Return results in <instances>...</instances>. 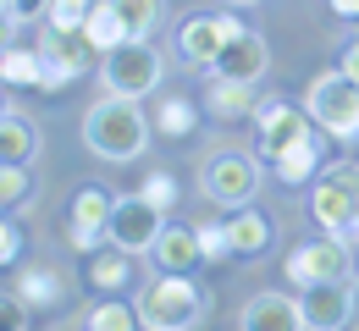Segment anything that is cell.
<instances>
[{"mask_svg": "<svg viewBox=\"0 0 359 331\" xmlns=\"http://www.w3.org/2000/svg\"><path fill=\"white\" fill-rule=\"evenodd\" d=\"M0 89H45V55H39V45L0 50Z\"/></svg>", "mask_w": 359, "mask_h": 331, "instance_id": "obj_18", "label": "cell"}, {"mask_svg": "<svg viewBox=\"0 0 359 331\" xmlns=\"http://www.w3.org/2000/svg\"><path fill=\"white\" fill-rule=\"evenodd\" d=\"M315 139V122L310 111H299V105H282V99H260V111H255V143H260V160H282L287 149H299V143Z\"/></svg>", "mask_w": 359, "mask_h": 331, "instance_id": "obj_7", "label": "cell"}, {"mask_svg": "<svg viewBox=\"0 0 359 331\" xmlns=\"http://www.w3.org/2000/svg\"><path fill=\"white\" fill-rule=\"evenodd\" d=\"M28 193H34L28 166H6V160H0V210H17V204H28Z\"/></svg>", "mask_w": 359, "mask_h": 331, "instance_id": "obj_27", "label": "cell"}, {"mask_svg": "<svg viewBox=\"0 0 359 331\" xmlns=\"http://www.w3.org/2000/svg\"><path fill=\"white\" fill-rule=\"evenodd\" d=\"M17 293L28 298V309H50V304H61V276L50 265H22L17 271Z\"/></svg>", "mask_w": 359, "mask_h": 331, "instance_id": "obj_23", "label": "cell"}, {"mask_svg": "<svg viewBox=\"0 0 359 331\" xmlns=\"http://www.w3.org/2000/svg\"><path fill=\"white\" fill-rule=\"evenodd\" d=\"M348 265H354L348 237L326 232V237H315V243H304V248L287 254V282L299 287V293L315 287V282H348Z\"/></svg>", "mask_w": 359, "mask_h": 331, "instance_id": "obj_8", "label": "cell"}, {"mask_svg": "<svg viewBox=\"0 0 359 331\" xmlns=\"http://www.w3.org/2000/svg\"><path fill=\"white\" fill-rule=\"evenodd\" d=\"M34 155H39V127H34L28 116H11V111H6V116H0V160H6V166H28Z\"/></svg>", "mask_w": 359, "mask_h": 331, "instance_id": "obj_20", "label": "cell"}, {"mask_svg": "<svg viewBox=\"0 0 359 331\" xmlns=\"http://www.w3.org/2000/svg\"><path fill=\"white\" fill-rule=\"evenodd\" d=\"M105 6L128 22L133 39H149V34L161 28V11H166V0H105Z\"/></svg>", "mask_w": 359, "mask_h": 331, "instance_id": "obj_25", "label": "cell"}, {"mask_svg": "<svg viewBox=\"0 0 359 331\" xmlns=\"http://www.w3.org/2000/svg\"><path fill=\"white\" fill-rule=\"evenodd\" d=\"M111 204H116V199L100 188V183L78 188V193H72V227H94V232H105V227H111ZM105 237H111V232H105Z\"/></svg>", "mask_w": 359, "mask_h": 331, "instance_id": "obj_22", "label": "cell"}, {"mask_svg": "<svg viewBox=\"0 0 359 331\" xmlns=\"http://www.w3.org/2000/svg\"><path fill=\"white\" fill-rule=\"evenodd\" d=\"M304 111L320 133H332L337 143L359 139V83L343 78V72H320L304 94Z\"/></svg>", "mask_w": 359, "mask_h": 331, "instance_id": "obj_3", "label": "cell"}, {"mask_svg": "<svg viewBox=\"0 0 359 331\" xmlns=\"http://www.w3.org/2000/svg\"><path fill=\"white\" fill-rule=\"evenodd\" d=\"M310 210L320 221V232L348 237V227H359V160H337L315 177Z\"/></svg>", "mask_w": 359, "mask_h": 331, "instance_id": "obj_5", "label": "cell"}, {"mask_svg": "<svg viewBox=\"0 0 359 331\" xmlns=\"http://www.w3.org/2000/svg\"><path fill=\"white\" fill-rule=\"evenodd\" d=\"M161 72H166V61H161V50L149 45V39H128L122 50L100 55V78H105V89L116 99L155 94V89H161Z\"/></svg>", "mask_w": 359, "mask_h": 331, "instance_id": "obj_4", "label": "cell"}, {"mask_svg": "<svg viewBox=\"0 0 359 331\" xmlns=\"http://www.w3.org/2000/svg\"><path fill=\"white\" fill-rule=\"evenodd\" d=\"M199 248H205V260H226L232 254V227L226 221H205L199 227Z\"/></svg>", "mask_w": 359, "mask_h": 331, "instance_id": "obj_30", "label": "cell"}, {"mask_svg": "<svg viewBox=\"0 0 359 331\" xmlns=\"http://www.w3.org/2000/svg\"><path fill=\"white\" fill-rule=\"evenodd\" d=\"M271 66V55H266V39L255 34V28H243L238 39H226V50L216 55V78H232V83H255L260 72Z\"/></svg>", "mask_w": 359, "mask_h": 331, "instance_id": "obj_13", "label": "cell"}, {"mask_svg": "<svg viewBox=\"0 0 359 331\" xmlns=\"http://www.w3.org/2000/svg\"><path fill=\"white\" fill-rule=\"evenodd\" d=\"M138 326L144 331H194L205 321V293L194 287V276H149L138 287Z\"/></svg>", "mask_w": 359, "mask_h": 331, "instance_id": "obj_2", "label": "cell"}, {"mask_svg": "<svg viewBox=\"0 0 359 331\" xmlns=\"http://www.w3.org/2000/svg\"><path fill=\"white\" fill-rule=\"evenodd\" d=\"M111 243L116 248H128V254H149L155 248V237L166 232V210L155 204V199H144V193H128V199H116L111 204Z\"/></svg>", "mask_w": 359, "mask_h": 331, "instance_id": "obj_9", "label": "cell"}, {"mask_svg": "<svg viewBox=\"0 0 359 331\" xmlns=\"http://www.w3.org/2000/svg\"><path fill=\"white\" fill-rule=\"evenodd\" d=\"M89 11H94V0H50V28H83L89 22Z\"/></svg>", "mask_w": 359, "mask_h": 331, "instance_id": "obj_29", "label": "cell"}, {"mask_svg": "<svg viewBox=\"0 0 359 331\" xmlns=\"http://www.w3.org/2000/svg\"><path fill=\"white\" fill-rule=\"evenodd\" d=\"M133 260L138 254H128V248H94L89 254V287H100L105 298H116V293H128L133 287Z\"/></svg>", "mask_w": 359, "mask_h": 331, "instance_id": "obj_16", "label": "cell"}, {"mask_svg": "<svg viewBox=\"0 0 359 331\" xmlns=\"http://www.w3.org/2000/svg\"><path fill=\"white\" fill-rule=\"evenodd\" d=\"M138 193H144V199H155L161 210H172V204H177V177H172V171H149Z\"/></svg>", "mask_w": 359, "mask_h": 331, "instance_id": "obj_32", "label": "cell"}, {"mask_svg": "<svg viewBox=\"0 0 359 331\" xmlns=\"http://www.w3.org/2000/svg\"><path fill=\"white\" fill-rule=\"evenodd\" d=\"M238 6H260V0H238Z\"/></svg>", "mask_w": 359, "mask_h": 331, "instance_id": "obj_40", "label": "cell"}, {"mask_svg": "<svg viewBox=\"0 0 359 331\" xmlns=\"http://www.w3.org/2000/svg\"><path fill=\"white\" fill-rule=\"evenodd\" d=\"M39 55H45V61H61V66H72V72H89L100 50L89 45L83 28H45V34H39Z\"/></svg>", "mask_w": 359, "mask_h": 331, "instance_id": "obj_15", "label": "cell"}, {"mask_svg": "<svg viewBox=\"0 0 359 331\" xmlns=\"http://www.w3.org/2000/svg\"><path fill=\"white\" fill-rule=\"evenodd\" d=\"M155 265L166 271V276H194L199 265H205V248H199V227H166V232L155 237Z\"/></svg>", "mask_w": 359, "mask_h": 331, "instance_id": "obj_14", "label": "cell"}, {"mask_svg": "<svg viewBox=\"0 0 359 331\" xmlns=\"http://www.w3.org/2000/svg\"><path fill=\"white\" fill-rule=\"evenodd\" d=\"M205 111H210L216 122H243V116H255V111H260V99H255V83L210 78V89H205Z\"/></svg>", "mask_w": 359, "mask_h": 331, "instance_id": "obj_17", "label": "cell"}, {"mask_svg": "<svg viewBox=\"0 0 359 331\" xmlns=\"http://www.w3.org/2000/svg\"><path fill=\"white\" fill-rule=\"evenodd\" d=\"M22 260V232L11 227V216L0 210V265H17Z\"/></svg>", "mask_w": 359, "mask_h": 331, "instance_id": "obj_33", "label": "cell"}, {"mask_svg": "<svg viewBox=\"0 0 359 331\" xmlns=\"http://www.w3.org/2000/svg\"><path fill=\"white\" fill-rule=\"evenodd\" d=\"M72 78H78L72 66H61V61H45V89H67Z\"/></svg>", "mask_w": 359, "mask_h": 331, "instance_id": "obj_36", "label": "cell"}, {"mask_svg": "<svg viewBox=\"0 0 359 331\" xmlns=\"http://www.w3.org/2000/svg\"><path fill=\"white\" fill-rule=\"evenodd\" d=\"M0 116H6V105H0Z\"/></svg>", "mask_w": 359, "mask_h": 331, "instance_id": "obj_41", "label": "cell"}, {"mask_svg": "<svg viewBox=\"0 0 359 331\" xmlns=\"http://www.w3.org/2000/svg\"><path fill=\"white\" fill-rule=\"evenodd\" d=\"M326 6H332L343 22H359V0H326Z\"/></svg>", "mask_w": 359, "mask_h": 331, "instance_id": "obj_38", "label": "cell"}, {"mask_svg": "<svg viewBox=\"0 0 359 331\" xmlns=\"http://www.w3.org/2000/svg\"><path fill=\"white\" fill-rule=\"evenodd\" d=\"M83 34H89V45L100 50V55H111V50H122L133 34H128V22L105 6V0H94V11H89V22H83Z\"/></svg>", "mask_w": 359, "mask_h": 331, "instance_id": "obj_21", "label": "cell"}, {"mask_svg": "<svg viewBox=\"0 0 359 331\" xmlns=\"http://www.w3.org/2000/svg\"><path fill=\"white\" fill-rule=\"evenodd\" d=\"M28 298L22 293H0V331H28Z\"/></svg>", "mask_w": 359, "mask_h": 331, "instance_id": "obj_31", "label": "cell"}, {"mask_svg": "<svg viewBox=\"0 0 359 331\" xmlns=\"http://www.w3.org/2000/svg\"><path fill=\"white\" fill-rule=\"evenodd\" d=\"M67 243H72L78 254H94V248L105 243V232H94V227H67Z\"/></svg>", "mask_w": 359, "mask_h": 331, "instance_id": "obj_34", "label": "cell"}, {"mask_svg": "<svg viewBox=\"0 0 359 331\" xmlns=\"http://www.w3.org/2000/svg\"><path fill=\"white\" fill-rule=\"evenodd\" d=\"M83 143H89L100 160H138L144 149H149V116L138 111V99H100L89 105V116H83Z\"/></svg>", "mask_w": 359, "mask_h": 331, "instance_id": "obj_1", "label": "cell"}, {"mask_svg": "<svg viewBox=\"0 0 359 331\" xmlns=\"http://www.w3.org/2000/svg\"><path fill=\"white\" fill-rule=\"evenodd\" d=\"M354 331H359V321H354Z\"/></svg>", "mask_w": 359, "mask_h": 331, "instance_id": "obj_42", "label": "cell"}, {"mask_svg": "<svg viewBox=\"0 0 359 331\" xmlns=\"http://www.w3.org/2000/svg\"><path fill=\"white\" fill-rule=\"evenodd\" d=\"M243 22L238 17H194L177 28V55L188 66H216V55L226 50V39H238Z\"/></svg>", "mask_w": 359, "mask_h": 331, "instance_id": "obj_10", "label": "cell"}, {"mask_svg": "<svg viewBox=\"0 0 359 331\" xmlns=\"http://www.w3.org/2000/svg\"><path fill=\"white\" fill-rule=\"evenodd\" d=\"M83 331H144V326H138V309H133V304L105 298V304H94L89 315H83Z\"/></svg>", "mask_w": 359, "mask_h": 331, "instance_id": "obj_26", "label": "cell"}, {"mask_svg": "<svg viewBox=\"0 0 359 331\" xmlns=\"http://www.w3.org/2000/svg\"><path fill=\"white\" fill-rule=\"evenodd\" d=\"M199 183H205V199H210V204H222V210H243V204H255V193H260V166H255V155L222 149V155L205 160Z\"/></svg>", "mask_w": 359, "mask_h": 331, "instance_id": "obj_6", "label": "cell"}, {"mask_svg": "<svg viewBox=\"0 0 359 331\" xmlns=\"http://www.w3.org/2000/svg\"><path fill=\"white\" fill-rule=\"evenodd\" d=\"M304 326L310 331H343L354 326V293H348V282H315L304 287Z\"/></svg>", "mask_w": 359, "mask_h": 331, "instance_id": "obj_11", "label": "cell"}, {"mask_svg": "<svg viewBox=\"0 0 359 331\" xmlns=\"http://www.w3.org/2000/svg\"><path fill=\"white\" fill-rule=\"evenodd\" d=\"M50 11V0H17V22H22V17H45Z\"/></svg>", "mask_w": 359, "mask_h": 331, "instance_id": "obj_37", "label": "cell"}, {"mask_svg": "<svg viewBox=\"0 0 359 331\" xmlns=\"http://www.w3.org/2000/svg\"><path fill=\"white\" fill-rule=\"evenodd\" d=\"M226 227H232V254H243V260H255V254H266V248H271V237H276V227H271V216H260V210H249V204H243V210H238V216H232Z\"/></svg>", "mask_w": 359, "mask_h": 331, "instance_id": "obj_19", "label": "cell"}, {"mask_svg": "<svg viewBox=\"0 0 359 331\" xmlns=\"http://www.w3.org/2000/svg\"><path fill=\"white\" fill-rule=\"evenodd\" d=\"M337 72L359 83V39H348V45H343V55H337Z\"/></svg>", "mask_w": 359, "mask_h": 331, "instance_id": "obj_35", "label": "cell"}, {"mask_svg": "<svg viewBox=\"0 0 359 331\" xmlns=\"http://www.w3.org/2000/svg\"><path fill=\"white\" fill-rule=\"evenodd\" d=\"M243 331H310L304 326V304L293 293H255L243 304Z\"/></svg>", "mask_w": 359, "mask_h": 331, "instance_id": "obj_12", "label": "cell"}, {"mask_svg": "<svg viewBox=\"0 0 359 331\" xmlns=\"http://www.w3.org/2000/svg\"><path fill=\"white\" fill-rule=\"evenodd\" d=\"M194 122H199V111H194L188 99H161V122H155V127H161L166 139H188Z\"/></svg>", "mask_w": 359, "mask_h": 331, "instance_id": "obj_28", "label": "cell"}, {"mask_svg": "<svg viewBox=\"0 0 359 331\" xmlns=\"http://www.w3.org/2000/svg\"><path fill=\"white\" fill-rule=\"evenodd\" d=\"M0 17H17V0H0Z\"/></svg>", "mask_w": 359, "mask_h": 331, "instance_id": "obj_39", "label": "cell"}, {"mask_svg": "<svg viewBox=\"0 0 359 331\" xmlns=\"http://www.w3.org/2000/svg\"><path fill=\"white\" fill-rule=\"evenodd\" d=\"M315 166H320V139H310V143H299V149H287L271 171L287 183V188H304V183H315Z\"/></svg>", "mask_w": 359, "mask_h": 331, "instance_id": "obj_24", "label": "cell"}]
</instances>
